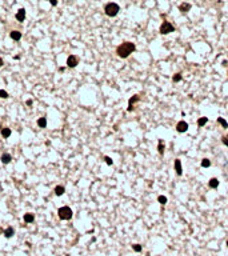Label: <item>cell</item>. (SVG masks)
Listing matches in <instances>:
<instances>
[{"mask_svg":"<svg viewBox=\"0 0 228 256\" xmlns=\"http://www.w3.org/2000/svg\"><path fill=\"white\" fill-rule=\"evenodd\" d=\"M136 50L135 43L132 41H123L121 44H119L116 47V55L121 59H127L131 53H133Z\"/></svg>","mask_w":228,"mask_h":256,"instance_id":"obj_1","label":"cell"},{"mask_svg":"<svg viewBox=\"0 0 228 256\" xmlns=\"http://www.w3.org/2000/svg\"><path fill=\"white\" fill-rule=\"evenodd\" d=\"M119 11H120L119 4H116V3H113V1L107 3V4L104 5V12H105V15L110 16V18H115V16L119 13Z\"/></svg>","mask_w":228,"mask_h":256,"instance_id":"obj_2","label":"cell"},{"mask_svg":"<svg viewBox=\"0 0 228 256\" xmlns=\"http://www.w3.org/2000/svg\"><path fill=\"white\" fill-rule=\"evenodd\" d=\"M72 213H73L72 209H71L70 207H67V206L59 208V211H58V215H59V218H60L61 220H71V219H72Z\"/></svg>","mask_w":228,"mask_h":256,"instance_id":"obj_3","label":"cell"},{"mask_svg":"<svg viewBox=\"0 0 228 256\" xmlns=\"http://www.w3.org/2000/svg\"><path fill=\"white\" fill-rule=\"evenodd\" d=\"M173 31H175V25H173L171 21H168V20H164L163 23H161L160 28H159V32H160L161 35H168V33L173 32Z\"/></svg>","mask_w":228,"mask_h":256,"instance_id":"obj_4","label":"cell"},{"mask_svg":"<svg viewBox=\"0 0 228 256\" xmlns=\"http://www.w3.org/2000/svg\"><path fill=\"white\" fill-rule=\"evenodd\" d=\"M140 98H141L140 95H133L132 98L128 100V108H127L128 112H132V111L135 110V104L138 103V101H140Z\"/></svg>","mask_w":228,"mask_h":256,"instance_id":"obj_5","label":"cell"},{"mask_svg":"<svg viewBox=\"0 0 228 256\" xmlns=\"http://www.w3.org/2000/svg\"><path fill=\"white\" fill-rule=\"evenodd\" d=\"M79 64V58L76 55H70L67 59V67L70 68H75Z\"/></svg>","mask_w":228,"mask_h":256,"instance_id":"obj_6","label":"cell"},{"mask_svg":"<svg viewBox=\"0 0 228 256\" xmlns=\"http://www.w3.org/2000/svg\"><path fill=\"white\" fill-rule=\"evenodd\" d=\"M176 131H178V132H180V133L187 132V131H188V123H187L186 120L178 121V124H176Z\"/></svg>","mask_w":228,"mask_h":256,"instance_id":"obj_7","label":"cell"},{"mask_svg":"<svg viewBox=\"0 0 228 256\" xmlns=\"http://www.w3.org/2000/svg\"><path fill=\"white\" fill-rule=\"evenodd\" d=\"M173 167H175L176 175H178V176H181V175H183V167H181V160H180V159H175Z\"/></svg>","mask_w":228,"mask_h":256,"instance_id":"obj_8","label":"cell"},{"mask_svg":"<svg viewBox=\"0 0 228 256\" xmlns=\"http://www.w3.org/2000/svg\"><path fill=\"white\" fill-rule=\"evenodd\" d=\"M15 18H16V20L18 21H24L25 20V10L24 8H20V10L16 12Z\"/></svg>","mask_w":228,"mask_h":256,"instance_id":"obj_9","label":"cell"},{"mask_svg":"<svg viewBox=\"0 0 228 256\" xmlns=\"http://www.w3.org/2000/svg\"><path fill=\"white\" fill-rule=\"evenodd\" d=\"M0 160H1V163L3 164H10L11 163V160H12V156L10 155V153H3L1 156H0Z\"/></svg>","mask_w":228,"mask_h":256,"instance_id":"obj_10","label":"cell"},{"mask_svg":"<svg viewBox=\"0 0 228 256\" xmlns=\"http://www.w3.org/2000/svg\"><path fill=\"white\" fill-rule=\"evenodd\" d=\"M191 7H192V5H191L190 3H181V4L179 5V11H180L181 13H186L191 10Z\"/></svg>","mask_w":228,"mask_h":256,"instance_id":"obj_11","label":"cell"},{"mask_svg":"<svg viewBox=\"0 0 228 256\" xmlns=\"http://www.w3.org/2000/svg\"><path fill=\"white\" fill-rule=\"evenodd\" d=\"M10 36H11V39H12V40L19 41L21 39V32H20V31H12V32H10Z\"/></svg>","mask_w":228,"mask_h":256,"instance_id":"obj_12","label":"cell"},{"mask_svg":"<svg viewBox=\"0 0 228 256\" xmlns=\"http://www.w3.org/2000/svg\"><path fill=\"white\" fill-rule=\"evenodd\" d=\"M23 219H24V223H32V221L35 220V215L31 213V212H27V213H24Z\"/></svg>","mask_w":228,"mask_h":256,"instance_id":"obj_13","label":"cell"},{"mask_svg":"<svg viewBox=\"0 0 228 256\" xmlns=\"http://www.w3.org/2000/svg\"><path fill=\"white\" fill-rule=\"evenodd\" d=\"M208 187H209V188H212V189H216L219 187V180L216 178L209 179V181H208Z\"/></svg>","mask_w":228,"mask_h":256,"instance_id":"obj_14","label":"cell"},{"mask_svg":"<svg viewBox=\"0 0 228 256\" xmlns=\"http://www.w3.org/2000/svg\"><path fill=\"white\" fill-rule=\"evenodd\" d=\"M3 235H4L5 238H12V236L15 235V229H13V227H8V228H5L4 232H3Z\"/></svg>","mask_w":228,"mask_h":256,"instance_id":"obj_15","label":"cell"},{"mask_svg":"<svg viewBox=\"0 0 228 256\" xmlns=\"http://www.w3.org/2000/svg\"><path fill=\"white\" fill-rule=\"evenodd\" d=\"M11 133H12V131H11V128H1V136L4 139H7V138H10L11 136Z\"/></svg>","mask_w":228,"mask_h":256,"instance_id":"obj_16","label":"cell"},{"mask_svg":"<svg viewBox=\"0 0 228 256\" xmlns=\"http://www.w3.org/2000/svg\"><path fill=\"white\" fill-rule=\"evenodd\" d=\"M64 192H65V188H64L63 186H56V187H55V195H56V196L64 195Z\"/></svg>","mask_w":228,"mask_h":256,"instance_id":"obj_17","label":"cell"},{"mask_svg":"<svg viewBox=\"0 0 228 256\" xmlns=\"http://www.w3.org/2000/svg\"><path fill=\"white\" fill-rule=\"evenodd\" d=\"M38 126L40 128H45L47 127V119L45 118H39L38 119Z\"/></svg>","mask_w":228,"mask_h":256,"instance_id":"obj_18","label":"cell"},{"mask_svg":"<svg viewBox=\"0 0 228 256\" xmlns=\"http://www.w3.org/2000/svg\"><path fill=\"white\" fill-rule=\"evenodd\" d=\"M216 121H218V123L220 124L223 128H228V121L224 118H218V119H216Z\"/></svg>","mask_w":228,"mask_h":256,"instance_id":"obj_19","label":"cell"},{"mask_svg":"<svg viewBox=\"0 0 228 256\" xmlns=\"http://www.w3.org/2000/svg\"><path fill=\"white\" fill-rule=\"evenodd\" d=\"M164 149H166V146H164L163 140H159V146H158V151L160 155H164Z\"/></svg>","mask_w":228,"mask_h":256,"instance_id":"obj_20","label":"cell"},{"mask_svg":"<svg viewBox=\"0 0 228 256\" xmlns=\"http://www.w3.org/2000/svg\"><path fill=\"white\" fill-rule=\"evenodd\" d=\"M207 123H208V118L203 116V118H200V119L198 120V127H203V126H206Z\"/></svg>","mask_w":228,"mask_h":256,"instance_id":"obj_21","label":"cell"},{"mask_svg":"<svg viewBox=\"0 0 228 256\" xmlns=\"http://www.w3.org/2000/svg\"><path fill=\"white\" fill-rule=\"evenodd\" d=\"M181 79H183V76H181V73H180V72L175 73V75L172 76V81H173V83H178V81H180Z\"/></svg>","mask_w":228,"mask_h":256,"instance_id":"obj_22","label":"cell"},{"mask_svg":"<svg viewBox=\"0 0 228 256\" xmlns=\"http://www.w3.org/2000/svg\"><path fill=\"white\" fill-rule=\"evenodd\" d=\"M131 247H132V249H133V251H135V252H141V251H143V247H141L140 244H138V243L132 244V246H131Z\"/></svg>","mask_w":228,"mask_h":256,"instance_id":"obj_23","label":"cell"},{"mask_svg":"<svg viewBox=\"0 0 228 256\" xmlns=\"http://www.w3.org/2000/svg\"><path fill=\"white\" fill-rule=\"evenodd\" d=\"M158 201L161 204V206H166L167 204V198L164 195H160V196H158Z\"/></svg>","mask_w":228,"mask_h":256,"instance_id":"obj_24","label":"cell"},{"mask_svg":"<svg viewBox=\"0 0 228 256\" xmlns=\"http://www.w3.org/2000/svg\"><path fill=\"white\" fill-rule=\"evenodd\" d=\"M211 166V160L209 159H203V160H201V167H203V168H208V167Z\"/></svg>","mask_w":228,"mask_h":256,"instance_id":"obj_25","label":"cell"},{"mask_svg":"<svg viewBox=\"0 0 228 256\" xmlns=\"http://www.w3.org/2000/svg\"><path fill=\"white\" fill-rule=\"evenodd\" d=\"M0 98H1V99H7V98H8V93H7V91H4V90H0Z\"/></svg>","mask_w":228,"mask_h":256,"instance_id":"obj_26","label":"cell"},{"mask_svg":"<svg viewBox=\"0 0 228 256\" xmlns=\"http://www.w3.org/2000/svg\"><path fill=\"white\" fill-rule=\"evenodd\" d=\"M104 160H105V163L108 164V166H112L113 164V161H112V159L110 158V156H104Z\"/></svg>","mask_w":228,"mask_h":256,"instance_id":"obj_27","label":"cell"},{"mask_svg":"<svg viewBox=\"0 0 228 256\" xmlns=\"http://www.w3.org/2000/svg\"><path fill=\"white\" fill-rule=\"evenodd\" d=\"M221 141H223L224 146L228 147V138H227V136H223V138H221Z\"/></svg>","mask_w":228,"mask_h":256,"instance_id":"obj_28","label":"cell"},{"mask_svg":"<svg viewBox=\"0 0 228 256\" xmlns=\"http://www.w3.org/2000/svg\"><path fill=\"white\" fill-rule=\"evenodd\" d=\"M25 104H27V106H28V107H31V106H32V104H33V101H32V99H28V100H27V101H25Z\"/></svg>","mask_w":228,"mask_h":256,"instance_id":"obj_29","label":"cell"},{"mask_svg":"<svg viewBox=\"0 0 228 256\" xmlns=\"http://www.w3.org/2000/svg\"><path fill=\"white\" fill-rule=\"evenodd\" d=\"M50 3H51V5H56V4H58V1H56V0H51Z\"/></svg>","mask_w":228,"mask_h":256,"instance_id":"obj_30","label":"cell"},{"mask_svg":"<svg viewBox=\"0 0 228 256\" xmlns=\"http://www.w3.org/2000/svg\"><path fill=\"white\" fill-rule=\"evenodd\" d=\"M4 65V60H3V58H0V67H3Z\"/></svg>","mask_w":228,"mask_h":256,"instance_id":"obj_31","label":"cell"},{"mask_svg":"<svg viewBox=\"0 0 228 256\" xmlns=\"http://www.w3.org/2000/svg\"><path fill=\"white\" fill-rule=\"evenodd\" d=\"M221 64H223L224 67H227V65H228V64H227V60H223V63H221Z\"/></svg>","mask_w":228,"mask_h":256,"instance_id":"obj_32","label":"cell"},{"mask_svg":"<svg viewBox=\"0 0 228 256\" xmlns=\"http://www.w3.org/2000/svg\"><path fill=\"white\" fill-rule=\"evenodd\" d=\"M64 70H65L64 67H60V68H59V71H60V72H64Z\"/></svg>","mask_w":228,"mask_h":256,"instance_id":"obj_33","label":"cell"},{"mask_svg":"<svg viewBox=\"0 0 228 256\" xmlns=\"http://www.w3.org/2000/svg\"><path fill=\"white\" fill-rule=\"evenodd\" d=\"M3 232H4V229H3L1 227H0V235H3Z\"/></svg>","mask_w":228,"mask_h":256,"instance_id":"obj_34","label":"cell"},{"mask_svg":"<svg viewBox=\"0 0 228 256\" xmlns=\"http://www.w3.org/2000/svg\"><path fill=\"white\" fill-rule=\"evenodd\" d=\"M226 246H227V248H228V240L226 241Z\"/></svg>","mask_w":228,"mask_h":256,"instance_id":"obj_35","label":"cell"},{"mask_svg":"<svg viewBox=\"0 0 228 256\" xmlns=\"http://www.w3.org/2000/svg\"><path fill=\"white\" fill-rule=\"evenodd\" d=\"M227 75H228V72H227Z\"/></svg>","mask_w":228,"mask_h":256,"instance_id":"obj_36","label":"cell"}]
</instances>
